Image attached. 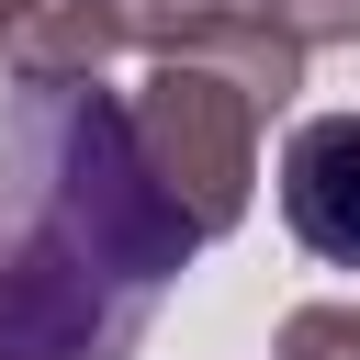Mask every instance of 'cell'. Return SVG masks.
<instances>
[{
	"instance_id": "1",
	"label": "cell",
	"mask_w": 360,
	"mask_h": 360,
	"mask_svg": "<svg viewBox=\"0 0 360 360\" xmlns=\"http://www.w3.org/2000/svg\"><path fill=\"white\" fill-rule=\"evenodd\" d=\"M202 225L135 146L124 90H0V360H135Z\"/></svg>"
},
{
	"instance_id": "2",
	"label": "cell",
	"mask_w": 360,
	"mask_h": 360,
	"mask_svg": "<svg viewBox=\"0 0 360 360\" xmlns=\"http://www.w3.org/2000/svg\"><path fill=\"white\" fill-rule=\"evenodd\" d=\"M124 112H135V146L169 180V202L202 225V248L236 236L248 202H259V124H270V101L248 79H225L214 56H146Z\"/></svg>"
},
{
	"instance_id": "7",
	"label": "cell",
	"mask_w": 360,
	"mask_h": 360,
	"mask_svg": "<svg viewBox=\"0 0 360 360\" xmlns=\"http://www.w3.org/2000/svg\"><path fill=\"white\" fill-rule=\"evenodd\" d=\"M34 11H45V0H0V45H11V34L34 22Z\"/></svg>"
},
{
	"instance_id": "6",
	"label": "cell",
	"mask_w": 360,
	"mask_h": 360,
	"mask_svg": "<svg viewBox=\"0 0 360 360\" xmlns=\"http://www.w3.org/2000/svg\"><path fill=\"white\" fill-rule=\"evenodd\" d=\"M270 360H360V292L349 304H292L281 338H270Z\"/></svg>"
},
{
	"instance_id": "4",
	"label": "cell",
	"mask_w": 360,
	"mask_h": 360,
	"mask_svg": "<svg viewBox=\"0 0 360 360\" xmlns=\"http://www.w3.org/2000/svg\"><path fill=\"white\" fill-rule=\"evenodd\" d=\"M281 236L315 270H360V112H304L281 135Z\"/></svg>"
},
{
	"instance_id": "5",
	"label": "cell",
	"mask_w": 360,
	"mask_h": 360,
	"mask_svg": "<svg viewBox=\"0 0 360 360\" xmlns=\"http://www.w3.org/2000/svg\"><path fill=\"white\" fill-rule=\"evenodd\" d=\"M248 22H270V34H292L304 56H326V45H360V0H236Z\"/></svg>"
},
{
	"instance_id": "3",
	"label": "cell",
	"mask_w": 360,
	"mask_h": 360,
	"mask_svg": "<svg viewBox=\"0 0 360 360\" xmlns=\"http://www.w3.org/2000/svg\"><path fill=\"white\" fill-rule=\"evenodd\" d=\"M236 0H45L11 34V79H101L112 56H214Z\"/></svg>"
}]
</instances>
